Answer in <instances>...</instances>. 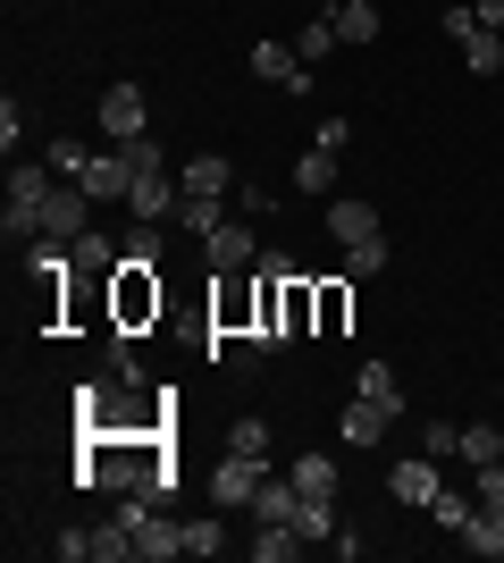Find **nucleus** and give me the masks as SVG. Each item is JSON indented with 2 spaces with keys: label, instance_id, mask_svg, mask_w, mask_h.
<instances>
[{
  "label": "nucleus",
  "instance_id": "obj_1",
  "mask_svg": "<svg viewBox=\"0 0 504 563\" xmlns=\"http://www.w3.org/2000/svg\"><path fill=\"white\" fill-rule=\"evenodd\" d=\"M85 488H144L152 505H168L177 471H168L160 429H85Z\"/></svg>",
  "mask_w": 504,
  "mask_h": 563
},
{
  "label": "nucleus",
  "instance_id": "obj_2",
  "mask_svg": "<svg viewBox=\"0 0 504 563\" xmlns=\"http://www.w3.org/2000/svg\"><path fill=\"white\" fill-rule=\"evenodd\" d=\"M59 194V168L51 161H9V194H0V228L9 235H34L43 228V202Z\"/></svg>",
  "mask_w": 504,
  "mask_h": 563
},
{
  "label": "nucleus",
  "instance_id": "obj_3",
  "mask_svg": "<svg viewBox=\"0 0 504 563\" xmlns=\"http://www.w3.org/2000/svg\"><path fill=\"white\" fill-rule=\"evenodd\" d=\"M160 320V269H144V261H119V278H110V329L135 336Z\"/></svg>",
  "mask_w": 504,
  "mask_h": 563
},
{
  "label": "nucleus",
  "instance_id": "obj_4",
  "mask_svg": "<svg viewBox=\"0 0 504 563\" xmlns=\"http://www.w3.org/2000/svg\"><path fill=\"white\" fill-rule=\"evenodd\" d=\"M261 479H269L261 454H236V446H227V454H219V471H211V496L236 514V505H253V488H261Z\"/></svg>",
  "mask_w": 504,
  "mask_h": 563
},
{
  "label": "nucleus",
  "instance_id": "obj_5",
  "mask_svg": "<svg viewBox=\"0 0 504 563\" xmlns=\"http://www.w3.org/2000/svg\"><path fill=\"white\" fill-rule=\"evenodd\" d=\"M437 488H446V479H437V454H404V463L387 471V496H395V505H412V514H429Z\"/></svg>",
  "mask_w": 504,
  "mask_h": 563
},
{
  "label": "nucleus",
  "instance_id": "obj_6",
  "mask_svg": "<svg viewBox=\"0 0 504 563\" xmlns=\"http://www.w3.org/2000/svg\"><path fill=\"white\" fill-rule=\"evenodd\" d=\"M101 135H110V143H135V135H152L144 85H110V93H101Z\"/></svg>",
  "mask_w": 504,
  "mask_h": 563
},
{
  "label": "nucleus",
  "instance_id": "obj_7",
  "mask_svg": "<svg viewBox=\"0 0 504 563\" xmlns=\"http://www.w3.org/2000/svg\"><path fill=\"white\" fill-rule=\"evenodd\" d=\"M202 244H211V269H219V278H236V269H253V261H261V244H253V219H219Z\"/></svg>",
  "mask_w": 504,
  "mask_h": 563
},
{
  "label": "nucleus",
  "instance_id": "obj_8",
  "mask_svg": "<svg viewBox=\"0 0 504 563\" xmlns=\"http://www.w3.org/2000/svg\"><path fill=\"white\" fill-rule=\"evenodd\" d=\"M85 211H93V194H85V186H59V194L43 202V228H34V235H51V244H76V235L93 228Z\"/></svg>",
  "mask_w": 504,
  "mask_h": 563
},
{
  "label": "nucleus",
  "instance_id": "obj_9",
  "mask_svg": "<svg viewBox=\"0 0 504 563\" xmlns=\"http://www.w3.org/2000/svg\"><path fill=\"white\" fill-rule=\"evenodd\" d=\"M253 76L261 85H287V93H312V59L287 43H253Z\"/></svg>",
  "mask_w": 504,
  "mask_h": 563
},
{
  "label": "nucleus",
  "instance_id": "obj_10",
  "mask_svg": "<svg viewBox=\"0 0 504 563\" xmlns=\"http://www.w3.org/2000/svg\"><path fill=\"white\" fill-rule=\"evenodd\" d=\"M211 320H219V336H253V320H261V295H253V278H227L219 286V303H211Z\"/></svg>",
  "mask_w": 504,
  "mask_h": 563
},
{
  "label": "nucleus",
  "instance_id": "obj_11",
  "mask_svg": "<svg viewBox=\"0 0 504 563\" xmlns=\"http://www.w3.org/2000/svg\"><path fill=\"white\" fill-rule=\"evenodd\" d=\"M76 186L93 194V202H126V186H135V161H126L119 143H110V152H93V168H85Z\"/></svg>",
  "mask_w": 504,
  "mask_h": 563
},
{
  "label": "nucleus",
  "instance_id": "obj_12",
  "mask_svg": "<svg viewBox=\"0 0 504 563\" xmlns=\"http://www.w3.org/2000/svg\"><path fill=\"white\" fill-rule=\"evenodd\" d=\"M387 421H395V412H387V404H370V396H354V404H345V412H336V438H345V446H379V438H387Z\"/></svg>",
  "mask_w": 504,
  "mask_h": 563
},
{
  "label": "nucleus",
  "instance_id": "obj_13",
  "mask_svg": "<svg viewBox=\"0 0 504 563\" xmlns=\"http://www.w3.org/2000/svg\"><path fill=\"white\" fill-rule=\"evenodd\" d=\"M328 235H336V244H361V235H387V228H379V211H370V202L328 194Z\"/></svg>",
  "mask_w": 504,
  "mask_h": 563
},
{
  "label": "nucleus",
  "instance_id": "obj_14",
  "mask_svg": "<svg viewBox=\"0 0 504 563\" xmlns=\"http://www.w3.org/2000/svg\"><path fill=\"white\" fill-rule=\"evenodd\" d=\"M244 514H253V521H294V514H303V488H294V471H287V479H261Z\"/></svg>",
  "mask_w": 504,
  "mask_h": 563
},
{
  "label": "nucleus",
  "instance_id": "obj_15",
  "mask_svg": "<svg viewBox=\"0 0 504 563\" xmlns=\"http://www.w3.org/2000/svg\"><path fill=\"white\" fill-rule=\"evenodd\" d=\"M168 555H186V521L152 514L144 530H135V563H168Z\"/></svg>",
  "mask_w": 504,
  "mask_h": 563
},
{
  "label": "nucleus",
  "instance_id": "obj_16",
  "mask_svg": "<svg viewBox=\"0 0 504 563\" xmlns=\"http://www.w3.org/2000/svg\"><path fill=\"white\" fill-rule=\"evenodd\" d=\"M68 253H76V269H85V278H101V286H110V278H119V244H110V235H101V228H85V235H76V244H68Z\"/></svg>",
  "mask_w": 504,
  "mask_h": 563
},
{
  "label": "nucleus",
  "instance_id": "obj_17",
  "mask_svg": "<svg viewBox=\"0 0 504 563\" xmlns=\"http://www.w3.org/2000/svg\"><path fill=\"white\" fill-rule=\"evenodd\" d=\"M354 396L387 404V412H412V404H404V378H395V362H361V371H354Z\"/></svg>",
  "mask_w": 504,
  "mask_h": 563
},
{
  "label": "nucleus",
  "instance_id": "obj_18",
  "mask_svg": "<svg viewBox=\"0 0 504 563\" xmlns=\"http://www.w3.org/2000/svg\"><path fill=\"white\" fill-rule=\"evenodd\" d=\"M177 186L186 194H236V168L219 161V152H193V161L177 168Z\"/></svg>",
  "mask_w": 504,
  "mask_h": 563
},
{
  "label": "nucleus",
  "instance_id": "obj_19",
  "mask_svg": "<svg viewBox=\"0 0 504 563\" xmlns=\"http://www.w3.org/2000/svg\"><path fill=\"white\" fill-rule=\"evenodd\" d=\"M328 18H336V34H345V43H379V0H336V9H328Z\"/></svg>",
  "mask_w": 504,
  "mask_h": 563
},
{
  "label": "nucleus",
  "instance_id": "obj_20",
  "mask_svg": "<svg viewBox=\"0 0 504 563\" xmlns=\"http://www.w3.org/2000/svg\"><path fill=\"white\" fill-rule=\"evenodd\" d=\"M320 295V336H345V320H354V278H328V286H312Z\"/></svg>",
  "mask_w": 504,
  "mask_h": 563
},
{
  "label": "nucleus",
  "instance_id": "obj_21",
  "mask_svg": "<svg viewBox=\"0 0 504 563\" xmlns=\"http://www.w3.org/2000/svg\"><path fill=\"white\" fill-rule=\"evenodd\" d=\"M471 514H480V488H437V505H429V521H437V530H455V539L471 530Z\"/></svg>",
  "mask_w": 504,
  "mask_h": 563
},
{
  "label": "nucleus",
  "instance_id": "obj_22",
  "mask_svg": "<svg viewBox=\"0 0 504 563\" xmlns=\"http://www.w3.org/2000/svg\"><path fill=\"white\" fill-rule=\"evenodd\" d=\"M294 488H303V496H336V488H345L336 454H294Z\"/></svg>",
  "mask_w": 504,
  "mask_h": 563
},
{
  "label": "nucleus",
  "instance_id": "obj_23",
  "mask_svg": "<svg viewBox=\"0 0 504 563\" xmlns=\"http://www.w3.org/2000/svg\"><path fill=\"white\" fill-rule=\"evenodd\" d=\"M294 530H303V547H328L345 521H336V496H303V514H294Z\"/></svg>",
  "mask_w": 504,
  "mask_h": 563
},
{
  "label": "nucleus",
  "instance_id": "obj_24",
  "mask_svg": "<svg viewBox=\"0 0 504 563\" xmlns=\"http://www.w3.org/2000/svg\"><path fill=\"white\" fill-rule=\"evenodd\" d=\"M336 161H345V152H303V161H294V194H336Z\"/></svg>",
  "mask_w": 504,
  "mask_h": 563
},
{
  "label": "nucleus",
  "instance_id": "obj_25",
  "mask_svg": "<svg viewBox=\"0 0 504 563\" xmlns=\"http://www.w3.org/2000/svg\"><path fill=\"white\" fill-rule=\"evenodd\" d=\"M186 555H227V505H219V514H202V521H186Z\"/></svg>",
  "mask_w": 504,
  "mask_h": 563
},
{
  "label": "nucleus",
  "instance_id": "obj_26",
  "mask_svg": "<svg viewBox=\"0 0 504 563\" xmlns=\"http://www.w3.org/2000/svg\"><path fill=\"white\" fill-rule=\"evenodd\" d=\"M219 202H227V194H186V202H177V228H186V235H211L219 219H227Z\"/></svg>",
  "mask_w": 504,
  "mask_h": 563
},
{
  "label": "nucleus",
  "instance_id": "obj_27",
  "mask_svg": "<svg viewBox=\"0 0 504 563\" xmlns=\"http://www.w3.org/2000/svg\"><path fill=\"white\" fill-rule=\"evenodd\" d=\"M294 51H303L312 68H320V59H328V51H345V34H336V18H328V9H320V18L303 25V34H294Z\"/></svg>",
  "mask_w": 504,
  "mask_h": 563
},
{
  "label": "nucleus",
  "instance_id": "obj_28",
  "mask_svg": "<svg viewBox=\"0 0 504 563\" xmlns=\"http://www.w3.org/2000/svg\"><path fill=\"white\" fill-rule=\"evenodd\" d=\"M462 68H471V76H496L504 68V34H488V25H480V34L462 43Z\"/></svg>",
  "mask_w": 504,
  "mask_h": 563
},
{
  "label": "nucleus",
  "instance_id": "obj_29",
  "mask_svg": "<svg viewBox=\"0 0 504 563\" xmlns=\"http://www.w3.org/2000/svg\"><path fill=\"white\" fill-rule=\"evenodd\" d=\"M462 547H471V555H504V514H471V530H462Z\"/></svg>",
  "mask_w": 504,
  "mask_h": 563
},
{
  "label": "nucleus",
  "instance_id": "obj_30",
  "mask_svg": "<svg viewBox=\"0 0 504 563\" xmlns=\"http://www.w3.org/2000/svg\"><path fill=\"white\" fill-rule=\"evenodd\" d=\"M387 269V235H361V244H345V278H379Z\"/></svg>",
  "mask_w": 504,
  "mask_h": 563
},
{
  "label": "nucleus",
  "instance_id": "obj_31",
  "mask_svg": "<svg viewBox=\"0 0 504 563\" xmlns=\"http://www.w3.org/2000/svg\"><path fill=\"white\" fill-rule=\"evenodd\" d=\"M462 463H471V471H480V463H504V429H462Z\"/></svg>",
  "mask_w": 504,
  "mask_h": 563
},
{
  "label": "nucleus",
  "instance_id": "obj_32",
  "mask_svg": "<svg viewBox=\"0 0 504 563\" xmlns=\"http://www.w3.org/2000/svg\"><path fill=\"white\" fill-rule=\"evenodd\" d=\"M227 446H236V454H261V463H269V421H261V412H244V421L227 429Z\"/></svg>",
  "mask_w": 504,
  "mask_h": 563
},
{
  "label": "nucleus",
  "instance_id": "obj_33",
  "mask_svg": "<svg viewBox=\"0 0 504 563\" xmlns=\"http://www.w3.org/2000/svg\"><path fill=\"white\" fill-rule=\"evenodd\" d=\"M43 161L59 168V177H85V168H93V152H85V143H76V135H59V143H51V152H43Z\"/></svg>",
  "mask_w": 504,
  "mask_h": 563
},
{
  "label": "nucleus",
  "instance_id": "obj_34",
  "mask_svg": "<svg viewBox=\"0 0 504 563\" xmlns=\"http://www.w3.org/2000/svg\"><path fill=\"white\" fill-rule=\"evenodd\" d=\"M421 454H437V463H446V454H462V429H455V421H421Z\"/></svg>",
  "mask_w": 504,
  "mask_h": 563
},
{
  "label": "nucleus",
  "instance_id": "obj_35",
  "mask_svg": "<svg viewBox=\"0 0 504 563\" xmlns=\"http://www.w3.org/2000/svg\"><path fill=\"white\" fill-rule=\"evenodd\" d=\"M471 488H480L488 514H504V463H480V471H471Z\"/></svg>",
  "mask_w": 504,
  "mask_h": 563
},
{
  "label": "nucleus",
  "instance_id": "obj_36",
  "mask_svg": "<svg viewBox=\"0 0 504 563\" xmlns=\"http://www.w3.org/2000/svg\"><path fill=\"white\" fill-rule=\"evenodd\" d=\"M51 555H59V563H93V530H59Z\"/></svg>",
  "mask_w": 504,
  "mask_h": 563
},
{
  "label": "nucleus",
  "instance_id": "obj_37",
  "mask_svg": "<svg viewBox=\"0 0 504 563\" xmlns=\"http://www.w3.org/2000/svg\"><path fill=\"white\" fill-rule=\"evenodd\" d=\"M18 143H25V118H18V93H9V101H0V152L18 161Z\"/></svg>",
  "mask_w": 504,
  "mask_h": 563
},
{
  "label": "nucleus",
  "instance_id": "obj_38",
  "mask_svg": "<svg viewBox=\"0 0 504 563\" xmlns=\"http://www.w3.org/2000/svg\"><path fill=\"white\" fill-rule=\"evenodd\" d=\"M437 25H446V43H471V34H480V9H446V18H437Z\"/></svg>",
  "mask_w": 504,
  "mask_h": 563
},
{
  "label": "nucleus",
  "instance_id": "obj_39",
  "mask_svg": "<svg viewBox=\"0 0 504 563\" xmlns=\"http://www.w3.org/2000/svg\"><path fill=\"white\" fill-rule=\"evenodd\" d=\"M312 143H320V152H345V143H354V126H345V118H320Z\"/></svg>",
  "mask_w": 504,
  "mask_h": 563
},
{
  "label": "nucleus",
  "instance_id": "obj_40",
  "mask_svg": "<svg viewBox=\"0 0 504 563\" xmlns=\"http://www.w3.org/2000/svg\"><path fill=\"white\" fill-rule=\"evenodd\" d=\"M119 253H126V261H144V269H160V235H152V228H144V235H126Z\"/></svg>",
  "mask_w": 504,
  "mask_h": 563
},
{
  "label": "nucleus",
  "instance_id": "obj_41",
  "mask_svg": "<svg viewBox=\"0 0 504 563\" xmlns=\"http://www.w3.org/2000/svg\"><path fill=\"white\" fill-rule=\"evenodd\" d=\"M236 202H244V219H269V211H278V194H269V186H236Z\"/></svg>",
  "mask_w": 504,
  "mask_h": 563
},
{
  "label": "nucleus",
  "instance_id": "obj_42",
  "mask_svg": "<svg viewBox=\"0 0 504 563\" xmlns=\"http://www.w3.org/2000/svg\"><path fill=\"white\" fill-rule=\"evenodd\" d=\"M328 555H336V563H361V555H370V539H361V530H336Z\"/></svg>",
  "mask_w": 504,
  "mask_h": 563
},
{
  "label": "nucleus",
  "instance_id": "obj_43",
  "mask_svg": "<svg viewBox=\"0 0 504 563\" xmlns=\"http://www.w3.org/2000/svg\"><path fill=\"white\" fill-rule=\"evenodd\" d=\"M471 9H480V25H488V34H504V0H471Z\"/></svg>",
  "mask_w": 504,
  "mask_h": 563
}]
</instances>
